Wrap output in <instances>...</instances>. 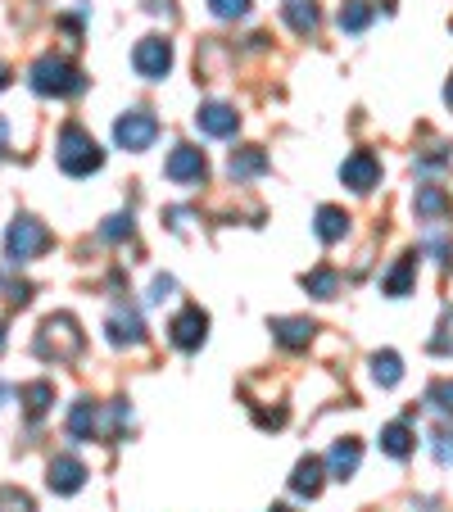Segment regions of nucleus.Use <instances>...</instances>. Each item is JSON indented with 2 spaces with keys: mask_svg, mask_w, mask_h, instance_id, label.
<instances>
[{
  "mask_svg": "<svg viewBox=\"0 0 453 512\" xmlns=\"http://www.w3.org/2000/svg\"><path fill=\"white\" fill-rule=\"evenodd\" d=\"M28 87L37 96H55V100H68V96H82L87 91V73L78 64H68L64 55H41L37 64L28 68Z\"/></svg>",
  "mask_w": 453,
  "mask_h": 512,
  "instance_id": "f257e3e1",
  "label": "nucleus"
},
{
  "mask_svg": "<svg viewBox=\"0 0 453 512\" xmlns=\"http://www.w3.org/2000/svg\"><path fill=\"white\" fill-rule=\"evenodd\" d=\"M37 358H46V363H73V358L87 349V336L78 331V318L73 313H50L46 322H41L37 331Z\"/></svg>",
  "mask_w": 453,
  "mask_h": 512,
  "instance_id": "f03ea898",
  "label": "nucleus"
},
{
  "mask_svg": "<svg viewBox=\"0 0 453 512\" xmlns=\"http://www.w3.org/2000/svg\"><path fill=\"white\" fill-rule=\"evenodd\" d=\"M55 159H59V168H64L68 177H91V173L105 168V150H100L96 136H91L87 127H78V123H68L64 132H59Z\"/></svg>",
  "mask_w": 453,
  "mask_h": 512,
  "instance_id": "7ed1b4c3",
  "label": "nucleus"
},
{
  "mask_svg": "<svg viewBox=\"0 0 453 512\" xmlns=\"http://www.w3.org/2000/svg\"><path fill=\"white\" fill-rule=\"evenodd\" d=\"M46 245H50V232L37 223V218H28V213H23V218H14V223H10V232H5V259L19 268V263L37 259Z\"/></svg>",
  "mask_w": 453,
  "mask_h": 512,
  "instance_id": "20e7f679",
  "label": "nucleus"
},
{
  "mask_svg": "<svg viewBox=\"0 0 453 512\" xmlns=\"http://www.w3.org/2000/svg\"><path fill=\"white\" fill-rule=\"evenodd\" d=\"M132 64L141 78L150 82H164L168 68H173V46H168V37H141L132 50Z\"/></svg>",
  "mask_w": 453,
  "mask_h": 512,
  "instance_id": "39448f33",
  "label": "nucleus"
},
{
  "mask_svg": "<svg viewBox=\"0 0 453 512\" xmlns=\"http://www.w3.org/2000/svg\"><path fill=\"white\" fill-rule=\"evenodd\" d=\"M159 136V118L145 114V109H132V114H123L114 123V141L123 145V150H150Z\"/></svg>",
  "mask_w": 453,
  "mask_h": 512,
  "instance_id": "423d86ee",
  "label": "nucleus"
},
{
  "mask_svg": "<svg viewBox=\"0 0 453 512\" xmlns=\"http://www.w3.org/2000/svg\"><path fill=\"white\" fill-rule=\"evenodd\" d=\"M204 336H209V313H204L200 304H186V309L168 322V340H173L177 349H200Z\"/></svg>",
  "mask_w": 453,
  "mask_h": 512,
  "instance_id": "0eeeda50",
  "label": "nucleus"
},
{
  "mask_svg": "<svg viewBox=\"0 0 453 512\" xmlns=\"http://www.w3.org/2000/svg\"><path fill=\"white\" fill-rule=\"evenodd\" d=\"M340 182H345L349 191H372V186L381 182V159H376L372 150H354V155L340 164Z\"/></svg>",
  "mask_w": 453,
  "mask_h": 512,
  "instance_id": "6e6552de",
  "label": "nucleus"
},
{
  "mask_svg": "<svg viewBox=\"0 0 453 512\" xmlns=\"http://www.w3.org/2000/svg\"><path fill=\"white\" fill-rule=\"evenodd\" d=\"M168 182H204V173H209V164H204V150H195V145H177L173 155H168L164 164Z\"/></svg>",
  "mask_w": 453,
  "mask_h": 512,
  "instance_id": "1a4fd4ad",
  "label": "nucleus"
},
{
  "mask_svg": "<svg viewBox=\"0 0 453 512\" xmlns=\"http://www.w3.org/2000/svg\"><path fill=\"white\" fill-rule=\"evenodd\" d=\"M46 485L55 494H78L82 485H87V467L73 454H59V458H50V467H46Z\"/></svg>",
  "mask_w": 453,
  "mask_h": 512,
  "instance_id": "9d476101",
  "label": "nucleus"
},
{
  "mask_svg": "<svg viewBox=\"0 0 453 512\" xmlns=\"http://www.w3.org/2000/svg\"><path fill=\"white\" fill-rule=\"evenodd\" d=\"M195 127H200L204 136H236V127H241V114H236L232 105L213 100V105H200V114H195Z\"/></svg>",
  "mask_w": 453,
  "mask_h": 512,
  "instance_id": "9b49d317",
  "label": "nucleus"
},
{
  "mask_svg": "<svg viewBox=\"0 0 453 512\" xmlns=\"http://www.w3.org/2000/svg\"><path fill=\"white\" fill-rule=\"evenodd\" d=\"M358 463H363V445H358L354 435H345V440H336L327 454V472L336 476V481H349V476L358 472Z\"/></svg>",
  "mask_w": 453,
  "mask_h": 512,
  "instance_id": "f8f14e48",
  "label": "nucleus"
},
{
  "mask_svg": "<svg viewBox=\"0 0 453 512\" xmlns=\"http://www.w3.org/2000/svg\"><path fill=\"white\" fill-rule=\"evenodd\" d=\"M322 476H327V463L322 458H299L295 463V476H290V490L299 494V499H318L322 494Z\"/></svg>",
  "mask_w": 453,
  "mask_h": 512,
  "instance_id": "ddd939ff",
  "label": "nucleus"
},
{
  "mask_svg": "<svg viewBox=\"0 0 453 512\" xmlns=\"http://www.w3.org/2000/svg\"><path fill=\"white\" fill-rule=\"evenodd\" d=\"M268 331H272V340H277L281 349H304V345L313 340V331H318V327H313L309 318H272Z\"/></svg>",
  "mask_w": 453,
  "mask_h": 512,
  "instance_id": "4468645a",
  "label": "nucleus"
},
{
  "mask_svg": "<svg viewBox=\"0 0 453 512\" xmlns=\"http://www.w3.org/2000/svg\"><path fill=\"white\" fill-rule=\"evenodd\" d=\"M68 435H73V440H100V404L78 399L73 413H68Z\"/></svg>",
  "mask_w": 453,
  "mask_h": 512,
  "instance_id": "2eb2a0df",
  "label": "nucleus"
},
{
  "mask_svg": "<svg viewBox=\"0 0 453 512\" xmlns=\"http://www.w3.org/2000/svg\"><path fill=\"white\" fill-rule=\"evenodd\" d=\"M281 19L290 23V32L313 37V32H318V23H322V14H318V5H313V0H286V5H281Z\"/></svg>",
  "mask_w": 453,
  "mask_h": 512,
  "instance_id": "dca6fc26",
  "label": "nucleus"
},
{
  "mask_svg": "<svg viewBox=\"0 0 453 512\" xmlns=\"http://www.w3.org/2000/svg\"><path fill=\"white\" fill-rule=\"evenodd\" d=\"M105 331H109V345H118V349H123V345H141V340H145V327H141V318H136L132 309H118L114 318L105 322Z\"/></svg>",
  "mask_w": 453,
  "mask_h": 512,
  "instance_id": "f3484780",
  "label": "nucleus"
},
{
  "mask_svg": "<svg viewBox=\"0 0 453 512\" xmlns=\"http://www.w3.org/2000/svg\"><path fill=\"white\" fill-rule=\"evenodd\" d=\"M232 182H250V177L268 173V155H263L259 145H245V150H232V164H227Z\"/></svg>",
  "mask_w": 453,
  "mask_h": 512,
  "instance_id": "a211bd4d",
  "label": "nucleus"
},
{
  "mask_svg": "<svg viewBox=\"0 0 453 512\" xmlns=\"http://www.w3.org/2000/svg\"><path fill=\"white\" fill-rule=\"evenodd\" d=\"M313 232H318V241H327V245L345 241V232H349V213H345V209H336V204H322V209H318V223H313Z\"/></svg>",
  "mask_w": 453,
  "mask_h": 512,
  "instance_id": "6ab92c4d",
  "label": "nucleus"
},
{
  "mask_svg": "<svg viewBox=\"0 0 453 512\" xmlns=\"http://www.w3.org/2000/svg\"><path fill=\"white\" fill-rule=\"evenodd\" d=\"M372 377H376V386H399L404 381V358L395 354V349H381V354H372Z\"/></svg>",
  "mask_w": 453,
  "mask_h": 512,
  "instance_id": "aec40b11",
  "label": "nucleus"
},
{
  "mask_svg": "<svg viewBox=\"0 0 453 512\" xmlns=\"http://www.w3.org/2000/svg\"><path fill=\"white\" fill-rule=\"evenodd\" d=\"M453 200L440 186H417V218H449Z\"/></svg>",
  "mask_w": 453,
  "mask_h": 512,
  "instance_id": "412c9836",
  "label": "nucleus"
},
{
  "mask_svg": "<svg viewBox=\"0 0 453 512\" xmlns=\"http://www.w3.org/2000/svg\"><path fill=\"white\" fill-rule=\"evenodd\" d=\"M19 404L28 408V417L37 422V417L46 413L50 404H55V386H50V381H32V386H23V390H19Z\"/></svg>",
  "mask_w": 453,
  "mask_h": 512,
  "instance_id": "4be33fe9",
  "label": "nucleus"
},
{
  "mask_svg": "<svg viewBox=\"0 0 453 512\" xmlns=\"http://www.w3.org/2000/svg\"><path fill=\"white\" fill-rule=\"evenodd\" d=\"M381 449H386L390 458H408V454H413V426H408V422H390L386 431H381Z\"/></svg>",
  "mask_w": 453,
  "mask_h": 512,
  "instance_id": "5701e85b",
  "label": "nucleus"
},
{
  "mask_svg": "<svg viewBox=\"0 0 453 512\" xmlns=\"http://www.w3.org/2000/svg\"><path fill=\"white\" fill-rule=\"evenodd\" d=\"M304 290H309V295H318V300H336L340 277L331 268H313V272H304Z\"/></svg>",
  "mask_w": 453,
  "mask_h": 512,
  "instance_id": "b1692460",
  "label": "nucleus"
},
{
  "mask_svg": "<svg viewBox=\"0 0 453 512\" xmlns=\"http://www.w3.org/2000/svg\"><path fill=\"white\" fill-rule=\"evenodd\" d=\"M413 263H417V254H404V259L395 263V272L386 277V295H395V300H404L408 290H413Z\"/></svg>",
  "mask_w": 453,
  "mask_h": 512,
  "instance_id": "393cba45",
  "label": "nucleus"
},
{
  "mask_svg": "<svg viewBox=\"0 0 453 512\" xmlns=\"http://www.w3.org/2000/svg\"><path fill=\"white\" fill-rule=\"evenodd\" d=\"M372 0H349V5H345V10H340V28H345V32H363L367 28V23H372Z\"/></svg>",
  "mask_w": 453,
  "mask_h": 512,
  "instance_id": "a878e982",
  "label": "nucleus"
},
{
  "mask_svg": "<svg viewBox=\"0 0 453 512\" xmlns=\"http://www.w3.org/2000/svg\"><path fill=\"white\" fill-rule=\"evenodd\" d=\"M132 232H136L132 213H114V218H105V227H100V241L118 245V241H127V236H132Z\"/></svg>",
  "mask_w": 453,
  "mask_h": 512,
  "instance_id": "bb28decb",
  "label": "nucleus"
},
{
  "mask_svg": "<svg viewBox=\"0 0 453 512\" xmlns=\"http://www.w3.org/2000/svg\"><path fill=\"white\" fill-rule=\"evenodd\" d=\"M431 354H453V309H444L440 331L431 336Z\"/></svg>",
  "mask_w": 453,
  "mask_h": 512,
  "instance_id": "cd10ccee",
  "label": "nucleus"
},
{
  "mask_svg": "<svg viewBox=\"0 0 453 512\" xmlns=\"http://www.w3.org/2000/svg\"><path fill=\"white\" fill-rule=\"evenodd\" d=\"M426 404H431V408H440V413H449V417H453V381H435V386L426 390Z\"/></svg>",
  "mask_w": 453,
  "mask_h": 512,
  "instance_id": "c85d7f7f",
  "label": "nucleus"
},
{
  "mask_svg": "<svg viewBox=\"0 0 453 512\" xmlns=\"http://www.w3.org/2000/svg\"><path fill=\"white\" fill-rule=\"evenodd\" d=\"M213 19H245L250 14V0H209Z\"/></svg>",
  "mask_w": 453,
  "mask_h": 512,
  "instance_id": "c756f323",
  "label": "nucleus"
},
{
  "mask_svg": "<svg viewBox=\"0 0 453 512\" xmlns=\"http://www.w3.org/2000/svg\"><path fill=\"white\" fill-rule=\"evenodd\" d=\"M431 449H435V458H440L444 467L453 463V431H449V426H440V431L431 435Z\"/></svg>",
  "mask_w": 453,
  "mask_h": 512,
  "instance_id": "7c9ffc66",
  "label": "nucleus"
},
{
  "mask_svg": "<svg viewBox=\"0 0 453 512\" xmlns=\"http://www.w3.org/2000/svg\"><path fill=\"white\" fill-rule=\"evenodd\" d=\"M168 290H173V277H155V286H150V300H164V295H168Z\"/></svg>",
  "mask_w": 453,
  "mask_h": 512,
  "instance_id": "2f4dec72",
  "label": "nucleus"
},
{
  "mask_svg": "<svg viewBox=\"0 0 453 512\" xmlns=\"http://www.w3.org/2000/svg\"><path fill=\"white\" fill-rule=\"evenodd\" d=\"M254 417H259V426H281L286 422V413H254Z\"/></svg>",
  "mask_w": 453,
  "mask_h": 512,
  "instance_id": "473e14b6",
  "label": "nucleus"
},
{
  "mask_svg": "<svg viewBox=\"0 0 453 512\" xmlns=\"http://www.w3.org/2000/svg\"><path fill=\"white\" fill-rule=\"evenodd\" d=\"M10 87V64H5V59H0V91Z\"/></svg>",
  "mask_w": 453,
  "mask_h": 512,
  "instance_id": "72a5a7b5",
  "label": "nucleus"
},
{
  "mask_svg": "<svg viewBox=\"0 0 453 512\" xmlns=\"http://www.w3.org/2000/svg\"><path fill=\"white\" fill-rule=\"evenodd\" d=\"M444 105L453 109V78H449V87H444Z\"/></svg>",
  "mask_w": 453,
  "mask_h": 512,
  "instance_id": "f704fd0d",
  "label": "nucleus"
},
{
  "mask_svg": "<svg viewBox=\"0 0 453 512\" xmlns=\"http://www.w3.org/2000/svg\"><path fill=\"white\" fill-rule=\"evenodd\" d=\"M5 395H10V390H5V386H0V399H5Z\"/></svg>",
  "mask_w": 453,
  "mask_h": 512,
  "instance_id": "c9c22d12",
  "label": "nucleus"
},
{
  "mask_svg": "<svg viewBox=\"0 0 453 512\" xmlns=\"http://www.w3.org/2000/svg\"><path fill=\"white\" fill-rule=\"evenodd\" d=\"M0 349H5V331H0Z\"/></svg>",
  "mask_w": 453,
  "mask_h": 512,
  "instance_id": "e433bc0d",
  "label": "nucleus"
},
{
  "mask_svg": "<svg viewBox=\"0 0 453 512\" xmlns=\"http://www.w3.org/2000/svg\"><path fill=\"white\" fill-rule=\"evenodd\" d=\"M272 512H290V508H272Z\"/></svg>",
  "mask_w": 453,
  "mask_h": 512,
  "instance_id": "4c0bfd02",
  "label": "nucleus"
}]
</instances>
